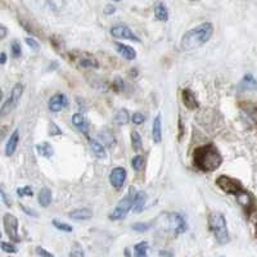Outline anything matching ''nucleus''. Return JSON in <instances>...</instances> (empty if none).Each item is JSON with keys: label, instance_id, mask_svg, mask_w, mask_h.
<instances>
[{"label": "nucleus", "instance_id": "nucleus-1", "mask_svg": "<svg viewBox=\"0 0 257 257\" xmlns=\"http://www.w3.org/2000/svg\"><path fill=\"white\" fill-rule=\"evenodd\" d=\"M213 26L211 22H203L194 29H190L183 35L180 41V47L184 52H193L198 49L212 38Z\"/></svg>", "mask_w": 257, "mask_h": 257}, {"label": "nucleus", "instance_id": "nucleus-2", "mask_svg": "<svg viewBox=\"0 0 257 257\" xmlns=\"http://www.w3.org/2000/svg\"><path fill=\"white\" fill-rule=\"evenodd\" d=\"M193 160H194V165L205 173L216 171L220 165L222 164V157L220 155L219 149L212 144L197 148L193 153Z\"/></svg>", "mask_w": 257, "mask_h": 257}, {"label": "nucleus", "instance_id": "nucleus-3", "mask_svg": "<svg viewBox=\"0 0 257 257\" xmlns=\"http://www.w3.org/2000/svg\"><path fill=\"white\" fill-rule=\"evenodd\" d=\"M208 226L212 234L215 235V239L219 244H226L230 240L228 230V222L226 219L220 211H212L208 215Z\"/></svg>", "mask_w": 257, "mask_h": 257}, {"label": "nucleus", "instance_id": "nucleus-4", "mask_svg": "<svg viewBox=\"0 0 257 257\" xmlns=\"http://www.w3.org/2000/svg\"><path fill=\"white\" fill-rule=\"evenodd\" d=\"M133 203H134V194L133 193H128L126 194V197H123L117 206L114 207V210L109 213V220L112 221H118V220H122L127 216L128 211L133 208Z\"/></svg>", "mask_w": 257, "mask_h": 257}, {"label": "nucleus", "instance_id": "nucleus-5", "mask_svg": "<svg viewBox=\"0 0 257 257\" xmlns=\"http://www.w3.org/2000/svg\"><path fill=\"white\" fill-rule=\"evenodd\" d=\"M25 86L24 84H21V82H18V84H16L15 86H13L12 91H11V95L7 98L6 102L2 105V116H7V114L11 113V112L17 107L18 102H20L21 98H22Z\"/></svg>", "mask_w": 257, "mask_h": 257}, {"label": "nucleus", "instance_id": "nucleus-6", "mask_svg": "<svg viewBox=\"0 0 257 257\" xmlns=\"http://www.w3.org/2000/svg\"><path fill=\"white\" fill-rule=\"evenodd\" d=\"M216 185L220 188V189L224 190L225 193H228V194H234V196L243 189L242 183H240L239 180L226 175H220L219 178L216 179Z\"/></svg>", "mask_w": 257, "mask_h": 257}, {"label": "nucleus", "instance_id": "nucleus-7", "mask_svg": "<svg viewBox=\"0 0 257 257\" xmlns=\"http://www.w3.org/2000/svg\"><path fill=\"white\" fill-rule=\"evenodd\" d=\"M4 230L7 235L15 242H21L20 234H18V220L12 213H6L3 217Z\"/></svg>", "mask_w": 257, "mask_h": 257}, {"label": "nucleus", "instance_id": "nucleus-8", "mask_svg": "<svg viewBox=\"0 0 257 257\" xmlns=\"http://www.w3.org/2000/svg\"><path fill=\"white\" fill-rule=\"evenodd\" d=\"M167 224H169V228L174 231V234L179 235V234H183L187 231L188 224L185 217L181 215V213L173 212L170 213L167 216Z\"/></svg>", "mask_w": 257, "mask_h": 257}, {"label": "nucleus", "instance_id": "nucleus-9", "mask_svg": "<svg viewBox=\"0 0 257 257\" xmlns=\"http://www.w3.org/2000/svg\"><path fill=\"white\" fill-rule=\"evenodd\" d=\"M111 35L116 39H126V40H133L137 43H141V39L138 38L132 29L123 24L114 25L111 29Z\"/></svg>", "mask_w": 257, "mask_h": 257}, {"label": "nucleus", "instance_id": "nucleus-10", "mask_svg": "<svg viewBox=\"0 0 257 257\" xmlns=\"http://www.w3.org/2000/svg\"><path fill=\"white\" fill-rule=\"evenodd\" d=\"M72 59L82 68H98V61L89 53H75Z\"/></svg>", "mask_w": 257, "mask_h": 257}, {"label": "nucleus", "instance_id": "nucleus-11", "mask_svg": "<svg viewBox=\"0 0 257 257\" xmlns=\"http://www.w3.org/2000/svg\"><path fill=\"white\" fill-rule=\"evenodd\" d=\"M68 105V99L67 96L64 94L59 93L53 95L49 100H48V108L53 113H57V112H61L62 109H64Z\"/></svg>", "mask_w": 257, "mask_h": 257}, {"label": "nucleus", "instance_id": "nucleus-12", "mask_svg": "<svg viewBox=\"0 0 257 257\" xmlns=\"http://www.w3.org/2000/svg\"><path fill=\"white\" fill-rule=\"evenodd\" d=\"M126 178H127V173L123 167H114L109 174V181L116 189H121L123 187Z\"/></svg>", "mask_w": 257, "mask_h": 257}, {"label": "nucleus", "instance_id": "nucleus-13", "mask_svg": "<svg viewBox=\"0 0 257 257\" xmlns=\"http://www.w3.org/2000/svg\"><path fill=\"white\" fill-rule=\"evenodd\" d=\"M72 123L73 126L79 130L82 134H88L89 127H90V122L86 117L82 113H75L72 116Z\"/></svg>", "mask_w": 257, "mask_h": 257}, {"label": "nucleus", "instance_id": "nucleus-14", "mask_svg": "<svg viewBox=\"0 0 257 257\" xmlns=\"http://www.w3.org/2000/svg\"><path fill=\"white\" fill-rule=\"evenodd\" d=\"M18 142H20V128H16L15 132L11 134V137H9L8 142H7L6 155L8 157H11L16 152V149L18 147Z\"/></svg>", "mask_w": 257, "mask_h": 257}, {"label": "nucleus", "instance_id": "nucleus-15", "mask_svg": "<svg viewBox=\"0 0 257 257\" xmlns=\"http://www.w3.org/2000/svg\"><path fill=\"white\" fill-rule=\"evenodd\" d=\"M181 98H183V103H184V105L187 107V108L197 109L199 107L196 95H194L193 91L189 90V89H184V90H183V93H181Z\"/></svg>", "mask_w": 257, "mask_h": 257}, {"label": "nucleus", "instance_id": "nucleus-16", "mask_svg": "<svg viewBox=\"0 0 257 257\" xmlns=\"http://www.w3.org/2000/svg\"><path fill=\"white\" fill-rule=\"evenodd\" d=\"M152 139L156 144H160L162 141V117L157 114L152 123Z\"/></svg>", "mask_w": 257, "mask_h": 257}, {"label": "nucleus", "instance_id": "nucleus-17", "mask_svg": "<svg viewBox=\"0 0 257 257\" xmlns=\"http://www.w3.org/2000/svg\"><path fill=\"white\" fill-rule=\"evenodd\" d=\"M91 216H93V212L89 208H77L68 213V217L76 221H85V220L91 219Z\"/></svg>", "mask_w": 257, "mask_h": 257}, {"label": "nucleus", "instance_id": "nucleus-18", "mask_svg": "<svg viewBox=\"0 0 257 257\" xmlns=\"http://www.w3.org/2000/svg\"><path fill=\"white\" fill-rule=\"evenodd\" d=\"M147 202V194L143 190H139L134 194V203H133V210L135 213H139L144 210Z\"/></svg>", "mask_w": 257, "mask_h": 257}, {"label": "nucleus", "instance_id": "nucleus-19", "mask_svg": "<svg viewBox=\"0 0 257 257\" xmlns=\"http://www.w3.org/2000/svg\"><path fill=\"white\" fill-rule=\"evenodd\" d=\"M89 147H90L91 152H93V155L95 156L96 158L103 160V158H105V156H107L105 148L103 147V144L100 143V142L95 141V139H90V141H89Z\"/></svg>", "mask_w": 257, "mask_h": 257}, {"label": "nucleus", "instance_id": "nucleus-20", "mask_svg": "<svg viewBox=\"0 0 257 257\" xmlns=\"http://www.w3.org/2000/svg\"><path fill=\"white\" fill-rule=\"evenodd\" d=\"M235 198H237L238 203L244 208H249L252 207V205H253V198H252L251 194L243 189L235 194Z\"/></svg>", "mask_w": 257, "mask_h": 257}, {"label": "nucleus", "instance_id": "nucleus-21", "mask_svg": "<svg viewBox=\"0 0 257 257\" xmlns=\"http://www.w3.org/2000/svg\"><path fill=\"white\" fill-rule=\"evenodd\" d=\"M117 52L127 61H134L137 58V52H135L134 48L128 47L126 44H117Z\"/></svg>", "mask_w": 257, "mask_h": 257}, {"label": "nucleus", "instance_id": "nucleus-22", "mask_svg": "<svg viewBox=\"0 0 257 257\" xmlns=\"http://www.w3.org/2000/svg\"><path fill=\"white\" fill-rule=\"evenodd\" d=\"M239 88L242 90H253V89L257 88V80L254 79L252 73H247L240 81Z\"/></svg>", "mask_w": 257, "mask_h": 257}, {"label": "nucleus", "instance_id": "nucleus-23", "mask_svg": "<svg viewBox=\"0 0 257 257\" xmlns=\"http://www.w3.org/2000/svg\"><path fill=\"white\" fill-rule=\"evenodd\" d=\"M155 16L161 22H167L169 21V9H167L166 4L162 3V2L157 3L155 8Z\"/></svg>", "mask_w": 257, "mask_h": 257}, {"label": "nucleus", "instance_id": "nucleus-24", "mask_svg": "<svg viewBox=\"0 0 257 257\" xmlns=\"http://www.w3.org/2000/svg\"><path fill=\"white\" fill-rule=\"evenodd\" d=\"M38 202L41 207H48L52 202V192L48 188H43V189L39 192L38 196Z\"/></svg>", "mask_w": 257, "mask_h": 257}, {"label": "nucleus", "instance_id": "nucleus-25", "mask_svg": "<svg viewBox=\"0 0 257 257\" xmlns=\"http://www.w3.org/2000/svg\"><path fill=\"white\" fill-rule=\"evenodd\" d=\"M36 151H38L39 155L43 156V157L45 158H50L53 156V153H54V149H53V147L50 146L48 142L38 144V146H36Z\"/></svg>", "mask_w": 257, "mask_h": 257}, {"label": "nucleus", "instance_id": "nucleus-26", "mask_svg": "<svg viewBox=\"0 0 257 257\" xmlns=\"http://www.w3.org/2000/svg\"><path fill=\"white\" fill-rule=\"evenodd\" d=\"M130 120V116H128V111L126 108H121L117 111V113L114 114V122L117 125H126Z\"/></svg>", "mask_w": 257, "mask_h": 257}, {"label": "nucleus", "instance_id": "nucleus-27", "mask_svg": "<svg viewBox=\"0 0 257 257\" xmlns=\"http://www.w3.org/2000/svg\"><path fill=\"white\" fill-rule=\"evenodd\" d=\"M134 249H135V254H137V256H139V257L147 256V253H148V249H149L148 242L138 243V244L134 247Z\"/></svg>", "mask_w": 257, "mask_h": 257}, {"label": "nucleus", "instance_id": "nucleus-28", "mask_svg": "<svg viewBox=\"0 0 257 257\" xmlns=\"http://www.w3.org/2000/svg\"><path fill=\"white\" fill-rule=\"evenodd\" d=\"M132 228L133 230L138 231V233H144V231H148L152 228V222H135V224H133Z\"/></svg>", "mask_w": 257, "mask_h": 257}, {"label": "nucleus", "instance_id": "nucleus-29", "mask_svg": "<svg viewBox=\"0 0 257 257\" xmlns=\"http://www.w3.org/2000/svg\"><path fill=\"white\" fill-rule=\"evenodd\" d=\"M132 166L135 171H141L144 167V158L143 156H135L132 160Z\"/></svg>", "mask_w": 257, "mask_h": 257}, {"label": "nucleus", "instance_id": "nucleus-30", "mask_svg": "<svg viewBox=\"0 0 257 257\" xmlns=\"http://www.w3.org/2000/svg\"><path fill=\"white\" fill-rule=\"evenodd\" d=\"M53 225L56 226V229L61 231H66V233H71L73 230V228L70 224H66V222L58 221V220H53Z\"/></svg>", "mask_w": 257, "mask_h": 257}, {"label": "nucleus", "instance_id": "nucleus-31", "mask_svg": "<svg viewBox=\"0 0 257 257\" xmlns=\"http://www.w3.org/2000/svg\"><path fill=\"white\" fill-rule=\"evenodd\" d=\"M132 144L135 151H139L142 148V137L138 132L132 133Z\"/></svg>", "mask_w": 257, "mask_h": 257}, {"label": "nucleus", "instance_id": "nucleus-32", "mask_svg": "<svg viewBox=\"0 0 257 257\" xmlns=\"http://www.w3.org/2000/svg\"><path fill=\"white\" fill-rule=\"evenodd\" d=\"M11 52H12V56L15 57V58H20V57L22 56V47H21V44L17 40L12 41V44H11Z\"/></svg>", "mask_w": 257, "mask_h": 257}, {"label": "nucleus", "instance_id": "nucleus-33", "mask_svg": "<svg viewBox=\"0 0 257 257\" xmlns=\"http://www.w3.org/2000/svg\"><path fill=\"white\" fill-rule=\"evenodd\" d=\"M0 247H2V249H3L4 252H7V253H16V252H17L16 245L12 244V243L0 242Z\"/></svg>", "mask_w": 257, "mask_h": 257}, {"label": "nucleus", "instance_id": "nucleus-34", "mask_svg": "<svg viewBox=\"0 0 257 257\" xmlns=\"http://www.w3.org/2000/svg\"><path fill=\"white\" fill-rule=\"evenodd\" d=\"M146 118H147V117L144 116L142 112H135V113L133 114L132 120H133V122L135 123V125H142V123L146 121Z\"/></svg>", "mask_w": 257, "mask_h": 257}, {"label": "nucleus", "instance_id": "nucleus-35", "mask_svg": "<svg viewBox=\"0 0 257 257\" xmlns=\"http://www.w3.org/2000/svg\"><path fill=\"white\" fill-rule=\"evenodd\" d=\"M17 194L20 197H31L34 194L32 189L30 187H22L17 189Z\"/></svg>", "mask_w": 257, "mask_h": 257}, {"label": "nucleus", "instance_id": "nucleus-36", "mask_svg": "<svg viewBox=\"0 0 257 257\" xmlns=\"http://www.w3.org/2000/svg\"><path fill=\"white\" fill-rule=\"evenodd\" d=\"M62 134V130L58 127V125L54 122L50 123V127H49V135L52 137H56V135H61Z\"/></svg>", "mask_w": 257, "mask_h": 257}, {"label": "nucleus", "instance_id": "nucleus-37", "mask_svg": "<svg viewBox=\"0 0 257 257\" xmlns=\"http://www.w3.org/2000/svg\"><path fill=\"white\" fill-rule=\"evenodd\" d=\"M25 41H26V44L29 45V47L31 48L32 50H39V43L35 40V39L26 38V39H25Z\"/></svg>", "mask_w": 257, "mask_h": 257}, {"label": "nucleus", "instance_id": "nucleus-38", "mask_svg": "<svg viewBox=\"0 0 257 257\" xmlns=\"http://www.w3.org/2000/svg\"><path fill=\"white\" fill-rule=\"evenodd\" d=\"M85 254V252L82 251V248L80 245L76 244V247L70 252V256H76V257H82Z\"/></svg>", "mask_w": 257, "mask_h": 257}, {"label": "nucleus", "instance_id": "nucleus-39", "mask_svg": "<svg viewBox=\"0 0 257 257\" xmlns=\"http://www.w3.org/2000/svg\"><path fill=\"white\" fill-rule=\"evenodd\" d=\"M36 254L39 256H43V257H53L52 252H48L47 249H44L43 247H36Z\"/></svg>", "mask_w": 257, "mask_h": 257}, {"label": "nucleus", "instance_id": "nucleus-40", "mask_svg": "<svg viewBox=\"0 0 257 257\" xmlns=\"http://www.w3.org/2000/svg\"><path fill=\"white\" fill-rule=\"evenodd\" d=\"M0 194H2V199H3V202H4V203H6L7 207H11V205H12V202L8 201V197H7V194H6V192H4L3 188L0 189Z\"/></svg>", "mask_w": 257, "mask_h": 257}, {"label": "nucleus", "instance_id": "nucleus-41", "mask_svg": "<svg viewBox=\"0 0 257 257\" xmlns=\"http://www.w3.org/2000/svg\"><path fill=\"white\" fill-rule=\"evenodd\" d=\"M21 208H22V210L25 211V212H27L30 215V216H34V217H36L38 216V212H36V211H34V210H30V208H27L26 206L25 205H21Z\"/></svg>", "mask_w": 257, "mask_h": 257}, {"label": "nucleus", "instance_id": "nucleus-42", "mask_svg": "<svg viewBox=\"0 0 257 257\" xmlns=\"http://www.w3.org/2000/svg\"><path fill=\"white\" fill-rule=\"evenodd\" d=\"M7 36V27L4 25H0V39L4 40Z\"/></svg>", "mask_w": 257, "mask_h": 257}, {"label": "nucleus", "instance_id": "nucleus-43", "mask_svg": "<svg viewBox=\"0 0 257 257\" xmlns=\"http://www.w3.org/2000/svg\"><path fill=\"white\" fill-rule=\"evenodd\" d=\"M6 62H7V54L3 52L2 54H0V63L6 64Z\"/></svg>", "mask_w": 257, "mask_h": 257}, {"label": "nucleus", "instance_id": "nucleus-44", "mask_svg": "<svg viewBox=\"0 0 257 257\" xmlns=\"http://www.w3.org/2000/svg\"><path fill=\"white\" fill-rule=\"evenodd\" d=\"M114 11H116V9H114L113 7H111V6H107V8H105V13H107V15H111V13H114Z\"/></svg>", "mask_w": 257, "mask_h": 257}, {"label": "nucleus", "instance_id": "nucleus-45", "mask_svg": "<svg viewBox=\"0 0 257 257\" xmlns=\"http://www.w3.org/2000/svg\"><path fill=\"white\" fill-rule=\"evenodd\" d=\"M160 254L161 256H173V253H171V252H167V251H161Z\"/></svg>", "mask_w": 257, "mask_h": 257}, {"label": "nucleus", "instance_id": "nucleus-46", "mask_svg": "<svg viewBox=\"0 0 257 257\" xmlns=\"http://www.w3.org/2000/svg\"><path fill=\"white\" fill-rule=\"evenodd\" d=\"M254 225H256V229H257V213H256V216H254Z\"/></svg>", "mask_w": 257, "mask_h": 257}, {"label": "nucleus", "instance_id": "nucleus-47", "mask_svg": "<svg viewBox=\"0 0 257 257\" xmlns=\"http://www.w3.org/2000/svg\"><path fill=\"white\" fill-rule=\"evenodd\" d=\"M113 2H121V0H113Z\"/></svg>", "mask_w": 257, "mask_h": 257}]
</instances>
